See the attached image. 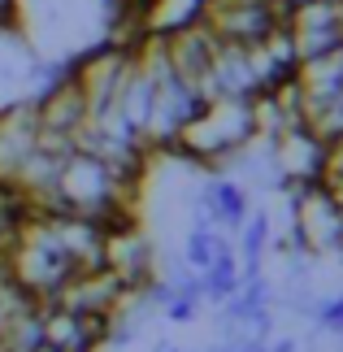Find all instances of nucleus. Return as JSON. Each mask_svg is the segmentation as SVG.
Segmentation results:
<instances>
[{"label": "nucleus", "instance_id": "nucleus-1", "mask_svg": "<svg viewBox=\"0 0 343 352\" xmlns=\"http://www.w3.org/2000/svg\"><path fill=\"white\" fill-rule=\"evenodd\" d=\"M252 140H256L252 100H204L200 113L183 126V135H178L174 157L191 161V166L226 170Z\"/></svg>", "mask_w": 343, "mask_h": 352}, {"label": "nucleus", "instance_id": "nucleus-2", "mask_svg": "<svg viewBox=\"0 0 343 352\" xmlns=\"http://www.w3.org/2000/svg\"><path fill=\"white\" fill-rule=\"evenodd\" d=\"M291 200V243L309 256L335 252L343 248V205L326 192L322 183H300L287 187Z\"/></svg>", "mask_w": 343, "mask_h": 352}, {"label": "nucleus", "instance_id": "nucleus-3", "mask_svg": "<svg viewBox=\"0 0 343 352\" xmlns=\"http://www.w3.org/2000/svg\"><path fill=\"white\" fill-rule=\"evenodd\" d=\"M196 18L217 35V44H261L287 22L278 0H196Z\"/></svg>", "mask_w": 343, "mask_h": 352}, {"label": "nucleus", "instance_id": "nucleus-4", "mask_svg": "<svg viewBox=\"0 0 343 352\" xmlns=\"http://www.w3.org/2000/svg\"><path fill=\"white\" fill-rule=\"evenodd\" d=\"M135 61V48H122V44H96L83 57H70V78L78 83L87 100V118H109L118 104V91H122V78H126Z\"/></svg>", "mask_w": 343, "mask_h": 352}, {"label": "nucleus", "instance_id": "nucleus-5", "mask_svg": "<svg viewBox=\"0 0 343 352\" xmlns=\"http://www.w3.org/2000/svg\"><path fill=\"white\" fill-rule=\"evenodd\" d=\"M204 96L196 87H187L174 70L157 78V91H153V113H148V126H144V144L148 153H174L178 135L191 118L200 113Z\"/></svg>", "mask_w": 343, "mask_h": 352}, {"label": "nucleus", "instance_id": "nucleus-6", "mask_svg": "<svg viewBox=\"0 0 343 352\" xmlns=\"http://www.w3.org/2000/svg\"><path fill=\"white\" fill-rule=\"evenodd\" d=\"M161 39H166V57H170V70L183 78L187 87H204V78L213 70V57H217V35L204 26L196 13L178 18L170 26H157Z\"/></svg>", "mask_w": 343, "mask_h": 352}, {"label": "nucleus", "instance_id": "nucleus-7", "mask_svg": "<svg viewBox=\"0 0 343 352\" xmlns=\"http://www.w3.org/2000/svg\"><path fill=\"white\" fill-rule=\"evenodd\" d=\"M104 265L113 270L131 292L157 278V252H153V243L140 235L135 222H122V226H109L104 231Z\"/></svg>", "mask_w": 343, "mask_h": 352}, {"label": "nucleus", "instance_id": "nucleus-8", "mask_svg": "<svg viewBox=\"0 0 343 352\" xmlns=\"http://www.w3.org/2000/svg\"><path fill=\"white\" fill-rule=\"evenodd\" d=\"M39 148V113L35 100L22 96L0 109V183H13L22 161Z\"/></svg>", "mask_w": 343, "mask_h": 352}, {"label": "nucleus", "instance_id": "nucleus-9", "mask_svg": "<svg viewBox=\"0 0 343 352\" xmlns=\"http://www.w3.org/2000/svg\"><path fill=\"white\" fill-rule=\"evenodd\" d=\"M196 209L209 213V222L217 226V231L235 235L243 222H248L252 213V200H248V187H243L239 179H226L222 170H213V179L200 183V196H196Z\"/></svg>", "mask_w": 343, "mask_h": 352}, {"label": "nucleus", "instance_id": "nucleus-10", "mask_svg": "<svg viewBox=\"0 0 343 352\" xmlns=\"http://www.w3.org/2000/svg\"><path fill=\"white\" fill-rule=\"evenodd\" d=\"M35 100V113H39V131H52V135H74L87 126V100H83V91H78V83L70 74L61 78V83H52L44 87Z\"/></svg>", "mask_w": 343, "mask_h": 352}, {"label": "nucleus", "instance_id": "nucleus-11", "mask_svg": "<svg viewBox=\"0 0 343 352\" xmlns=\"http://www.w3.org/2000/svg\"><path fill=\"white\" fill-rule=\"evenodd\" d=\"M235 239H239V274L243 278H252V274H261V265H265V252H269V239H274V226H269V218L265 213H248V222L235 231Z\"/></svg>", "mask_w": 343, "mask_h": 352}, {"label": "nucleus", "instance_id": "nucleus-12", "mask_svg": "<svg viewBox=\"0 0 343 352\" xmlns=\"http://www.w3.org/2000/svg\"><path fill=\"white\" fill-rule=\"evenodd\" d=\"M313 327L318 331H331V335H343V296H326V300L313 305Z\"/></svg>", "mask_w": 343, "mask_h": 352}, {"label": "nucleus", "instance_id": "nucleus-13", "mask_svg": "<svg viewBox=\"0 0 343 352\" xmlns=\"http://www.w3.org/2000/svg\"><path fill=\"white\" fill-rule=\"evenodd\" d=\"M269 352H300L296 340H269Z\"/></svg>", "mask_w": 343, "mask_h": 352}, {"label": "nucleus", "instance_id": "nucleus-14", "mask_svg": "<svg viewBox=\"0 0 343 352\" xmlns=\"http://www.w3.org/2000/svg\"><path fill=\"white\" fill-rule=\"evenodd\" d=\"M157 352H178V348H166V344H161V348H157Z\"/></svg>", "mask_w": 343, "mask_h": 352}]
</instances>
